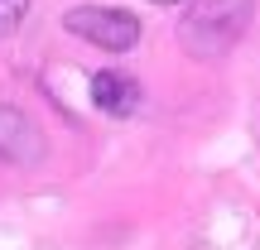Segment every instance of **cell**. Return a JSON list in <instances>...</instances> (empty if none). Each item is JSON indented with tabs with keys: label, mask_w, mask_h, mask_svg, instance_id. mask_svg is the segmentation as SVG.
Instances as JSON below:
<instances>
[{
	"label": "cell",
	"mask_w": 260,
	"mask_h": 250,
	"mask_svg": "<svg viewBox=\"0 0 260 250\" xmlns=\"http://www.w3.org/2000/svg\"><path fill=\"white\" fill-rule=\"evenodd\" d=\"M63 24L68 34H77L82 44L102 48V53H130L140 44V15H130L121 5H73Z\"/></svg>",
	"instance_id": "obj_2"
},
{
	"label": "cell",
	"mask_w": 260,
	"mask_h": 250,
	"mask_svg": "<svg viewBox=\"0 0 260 250\" xmlns=\"http://www.w3.org/2000/svg\"><path fill=\"white\" fill-rule=\"evenodd\" d=\"M29 15V0H0V39H10Z\"/></svg>",
	"instance_id": "obj_5"
},
{
	"label": "cell",
	"mask_w": 260,
	"mask_h": 250,
	"mask_svg": "<svg viewBox=\"0 0 260 250\" xmlns=\"http://www.w3.org/2000/svg\"><path fill=\"white\" fill-rule=\"evenodd\" d=\"M140 101H145V87L135 82L130 73H92V106L106 116H116V121H125V116L140 111Z\"/></svg>",
	"instance_id": "obj_4"
},
{
	"label": "cell",
	"mask_w": 260,
	"mask_h": 250,
	"mask_svg": "<svg viewBox=\"0 0 260 250\" xmlns=\"http://www.w3.org/2000/svg\"><path fill=\"white\" fill-rule=\"evenodd\" d=\"M154 5H178V0H154Z\"/></svg>",
	"instance_id": "obj_6"
},
{
	"label": "cell",
	"mask_w": 260,
	"mask_h": 250,
	"mask_svg": "<svg viewBox=\"0 0 260 250\" xmlns=\"http://www.w3.org/2000/svg\"><path fill=\"white\" fill-rule=\"evenodd\" d=\"M255 0H193L178 19V39L193 58H222L251 24Z\"/></svg>",
	"instance_id": "obj_1"
},
{
	"label": "cell",
	"mask_w": 260,
	"mask_h": 250,
	"mask_svg": "<svg viewBox=\"0 0 260 250\" xmlns=\"http://www.w3.org/2000/svg\"><path fill=\"white\" fill-rule=\"evenodd\" d=\"M44 154H48L44 130L29 121L24 111L0 106V164H10V168H34V164H44Z\"/></svg>",
	"instance_id": "obj_3"
}]
</instances>
